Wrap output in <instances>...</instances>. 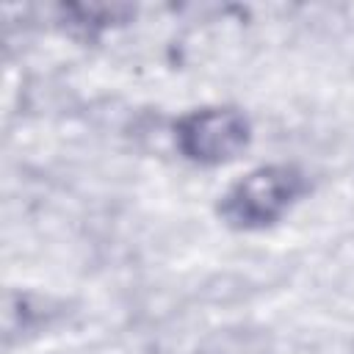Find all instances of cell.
<instances>
[{"mask_svg":"<svg viewBox=\"0 0 354 354\" xmlns=\"http://www.w3.org/2000/svg\"><path fill=\"white\" fill-rule=\"evenodd\" d=\"M293 174L288 169H263L249 174L246 183H241L230 205L235 207V218L249 221H268L290 196H293Z\"/></svg>","mask_w":354,"mask_h":354,"instance_id":"1","label":"cell"}]
</instances>
